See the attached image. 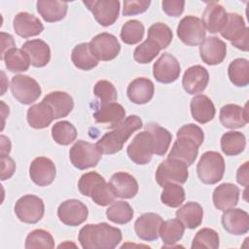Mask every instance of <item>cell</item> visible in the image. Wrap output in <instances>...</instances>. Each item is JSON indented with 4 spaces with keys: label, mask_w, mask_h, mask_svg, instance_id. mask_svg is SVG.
Listing matches in <instances>:
<instances>
[{
    "label": "cell",
    "mask_w": 249,
    "mask_h": 249,
    "mask_svg": "<svg viewBox=\"0 0 249 249\" xmlns=\"http://www.w3.org/2000/svg\"><path fill=\"white\" fill-rule=\"evenodd\" d=\"M177 139L172 145L168 159L179 160L188 166L192 165L198 154V148L203 143L204 133L202 129L194 124L181 126L177 133Z\"/></svg>",
    "instance_id": "6da1fadb"
},
{
    "label": "cell",
    "mask_w": 249,
    "mask_h": 249,
    "mask_svg": "<svg viewBox=\"0 0 249 249\" xmlns=\"http://www.w3.org/2000/svg\"><path fill=\"white\" fill-rule=\"evenodd\" d=\"M122 237L121 230L107 223L87 224L78 235L84 249H113L119 245Z\"/></svg>",
    "instance_id": "7a4b0ae2"
},
{
    "label": "cell",
    "mask_w": 249,
    "mask_h": 249,
    "mask_svg": "<svg viewBox=\"0 0 249 249\" xmlns=\"http://www.w3.org/2000/svg\"><path fill=\"white\" fill-rule=\"evenodd\" d=\"M143 126L142 120L136 115H130L125 118L112 131L105 133L96 143L102 154L113 155L120 152L124 144L131 134Z\"/></svg>",
    "instance_id": "3957f363"
},
{
    "label": "cell",
    "mask_w": 249,
    "mask_h": 249,
    "mask_svg": "<svg viewBox=\"0 0 249 249\" xmlns=\"http://www.w3.org/2000/svg\"><path fill=\"white\" fill-rule=\"evenodd\" d=\"M78 189L83 196H89L94 203L106 206L113 203L116 195L109 183L97 172L90 171L81 176L78 182Z\"/></svg>",
    "instance_id": "277c9868"
},
{
    "label": "cell",
    "mask_w": 249,
    "mask_h": 249,
    "mask_svg": "<svg viewBox=\"0 0 249 249\" xmlns=\"http://www.w3.org/2000/svg\"><path fill=\"white\" fill-rule=\"evenodd\" d=\"M199 180L208 185H213L222 180L225 172V160L220 153L207 151L200 157L196 165Z\"/></svg>",
    "instance_id": "5b68a950"
},
{
    "label": "cell",
    "mask_w": 249,
    "mask_h": 249,
    "mask_svg": "<svg viewBox=\"0 0 249 249\" xmlns=\"http://www.w3.org/2000/svg\"><path fill=\"white\" fill-rule=\"evenodd\" d=\"M102 157V153L96 144L84 140H78L69 151L71 163L78 169L84 170L94 167Z\"/></svg>",
    "instance_id": "8992f818"
},
{
    "label": "cell",
    "mask_w": 249,
    "mask_h": 249,
    "mask_svg": "<svg viewBox=\"0 0 249 249\" xmlns=\"http://www.w3.org/2000/svg\"><path fill=\"white\" fill-rule=\"evenodd\" d=\"M221 35L238 50L248 51V28L243 18L236 13L228 14V19Z\"/></svg>",
    "instance_id": "52a82bcc"
},
{
    "label": "cell",
    "mask_w": 249,
    "mask_h": 249,
    "mask_svg": "<svg viewBox=\"0 0 249 249\" xmlns=\"http://www.w3.org/2000/svg\"><path fill=\"white\" fill-rule=\"evenodd\" d=\"M189 177L188 165L179 160L166 159L160 163L156 171L157 183L163 187L169 183L182 185Z\"/></svg>",
    "instance_id": "ba28073f"
},
{
    "label": "cell",
    "mask_w": 249,
    "mask_h": 249,
    "mask_svg": "<svg viewBox=\"0 0 249 249\" xmlns=\"http://www.w3.org/2000/svg\"><path fill=\"white\" fill-rule=\"evenodd\" d=\"M13 96L21 104H31L41 95L42 90L38 82L27 75H16L11 81Z\"/></svg>",
    "instance_id": "9c48e42d"
},
{
    "label": "cell",
    "mask_w": 249,
    "mask_h": 249,
    "mask_svg": "<svg viewBox=\"0 0 249 249\" xmlns=\"http://www.w3.org/2000/svg\"><path fill=\"white\" fill-rule=\"evenodd\" d=\"M15 213L19 221L26 224H36L44 216V201L37 196L25 195L17 200Z\"/></svg>",
    "instance_id": "30bf717a"
},
{
    "label": "cell",
    "mask_w": 249,
    "mask_h": 249,
    "mask_svg": "<svg viewBox=\"0 0 249 249\" xmlns=\"http://www.w3.org/2000/svg\"><path fill=\"white\" fill-rule=\"evenodd\" d=\"M128 158L136 164H147L154 155V142L149 131L137 133L126 149Z\"/></svg>",
    "instance_id": "8fae6325"
},
{
    "label": "cell",
    "mask_w": 249,
    "mask_h": 249,
    "mask_svg": "<svg viewBox=\"0 0 249 249\" xmlns=\"http://www.w3.org/2000/svg\"><path fill=\"white\" fill-rule=\"evenodd\" d=\"M177 35L185 45L197 46L204 40L206 29L199 18L186 16L177 26Z\"/></svg>",
    "instance_id": "7c38bea8"
},
{
    "label": "cell",
    "mask_w": 249,
    "mask_h": 249,
    "mask_svg": "<svg viewBox=\"0 0 249 249\" xmlns=\"http://www.w3.org/2000/svg\"><path fill=\"white\" fill-rule=\"evenodd\" d=\"M92 54L102 61H109L117 57L121 51V45L116 36L103 32L94 36L89 43Z\"/></svg>",
    "instance_id": "4fadbf2b"
},
{
    "label": "cell",
    "mask_w": 249,
    "mask_h": 249,
    "mask_svg": "<svg viewBox=\"0 0 249 249\" xmlns=\"http://www.w3.org/2000/svg\"><path fill=\"white\" fill-rule=\"evenodd\" d=\"M84 4L102 26L112 25L119 18L121 3L118 0H91L84 1Z\"/></svg>",
    "instance_id": "5bb4252c"
},
{
    "label": "cell",
    "mask_w": 249,
    "mask_h": 249,
    "mask_svg": "<svg viewBox=\"0 0 249 249\" xmlns=\"http://www.w3.org/2000/svg\"><path fill=\"white\" fill-rule=\"evenodd\" d=\"M181 67L172 54L163 53L153 65V75L155 79L162 84L175 82L180 75Z\"/></svg>",
    "instance_id": "9a60e30c"
},
{
    "label": "cell",
    "mask_w": 249,
    "mask_h": 249,
    "mask_svg": "<svg viewBox=\"0 0 249 249\" xmlns=\"http://www.w3.org/2000/svg\"><path fill=\"white\" fill-rule=\"evenodd\" d=\"M88 207L78 199H67L57 208V216L66 226H79L88 219Z\"/></svg>",
    "instance_id": "2e32d148"
},
{
    "label": "cell",
    "mask_w": 249,
    "mask_h": 249,
    "mask_svg": "<svg viewBox=\"0 0 249 249\" xmlns=\"http://www.w3.org/2000/svg\"><path fill=\"white\" fill-rule=\"evenodd\" d=\"M55 165L46 157L35 158L29 166V176L34 184L45 187L52 184L55 177Z\"/></svg>",
    "instance_id": "e0dca14e"
},
{
    "label": "cell",
    "mask_w": 249,
    "mask_h": 249,
    "mask_svg": "<svg viewBox=\"0 0 249 249\" xmlns=\"http://www.w3.org/2000/svg\"><path fill=\"white\" fill-rule=\"evenodd\" d=\"M162 223V218L153 212L144 213L138 217L134 223L136 235L145 241L157 240L160 236V227Z\"/></svg>",
    "instance_id": "ac0fdd59"
},
{
    "label": "cell",
    "mask_w": 249,
    "mask_h": 249,
    "mask_svg": "<svg viewBox=\"0 0 249 249\" xmlns=\"http://www.w3.org/2000/svg\"><path fill=\"white\" fill-rule=\"evenodd\" d=\"M199 54L202 61L208 65L220 64L226 57L227 45L218 37H207L200 43Z\"/></svg>",
    "instance_id": "d6986e66"
},
{
    "label": "cell",
    "mask_w": 249,
    "mask_h": 249,
    "mask_svg": "<svg viewBox=\"0 0 249 249\" xmlns=\"http://www.w3.org/2000/svg\"><path fill=\"white\" fill-rule=\"evenodd\" d=\"M209 82V74L206 68L201 65L189 67L182 78V86L189 94L202 92Z\"/></svg>",
    "instance_id": "ffe728a7"
},
{
    "label": "cell",
    "mask_w": 249,
    "mask_h": 249,
    "mask_svg": "<svg viewBox=\"0 0 249 249\" xmlns=\"http://www.w3.org/2000/svg\"><path fill=\"white\" fill-rule=\"evenodd\" d=\"M222 225L231 234H245L249 231V215L240 208H230L222 215Z\"/></svg>",
    "instance_id": "44dd1931"
},
{
    "label": "cell",
    "mask_w": 249,
    "mask_h": 249,
    "mask_svg": "<svg viewBox=\"0 0 249 249\" xmlns=\"http://www.w3.org/2000/svg\"><path fill=\"white\" fill-rule=\"evenodd\" d=\"M228 19L225 8L217 2H209L202 13L201 21L210 33H218L224 28Z\"/></svg>",
    "instance_id": "7402d4cb"
},
{
    "label": "cell",
    "mask_w": 249,
    "mask_h": 249,
    "mask_svg": "<svg viewBox=\"0 0 249 249\" xmlns=\"http://www.w3.org/2000/svg\"><path fill=\"white\" fill-rule=\"evenodd\" d=\"M13 27L15 32L22 38L37 36L44 30V25L40 19L27 12H20L16 15L13 20Z\"/></svg>",
    "instance_id": "603a6c76"
},
{
    "label": "cell",
    "mask_w": 249,
    "mask_h": 249,
    "mask_svg": "<svg viewBox=\"0 0 249 249\" xmlns=\"http://www.w3.org/2000/svg\"><path fill=\"white\" fill-rule=\"evenodd\" d=\"M113 192L117 197L132 198L138 193V183L136 179L127 172H116L109 181Z\"/></svg>",
    "instance_id": "cb8c5ba5"
},
{
    "label": "cell",
    "mask_w": 249,
    "mask_h": 249,
    "mask_svg": "<svg viewBox=\"0 0 249 249\" xmlns=\"http://www.w3.org/2000/svg\"><path fill=\"white\" fill-rule=\"evenodd\" d=\"M220 122L223 126L234 129L243 127L248 123L247 105L241 107L236 104H226L220 110Z\"/></svg>",
    "instance_id": "d4e9b609"
},
{
    "label": "cell",
    "mask_w": 249,
    "mask_h": 249,
    "mask_svg": "<svg viewBox=\"0 0 249 249\" xmlns=\"http://www.w3.org/2000/svg\"><path fill=\"white\" fill-rule=\"evenodd\" d=\"M126 93L131 102L139 105L145 104L153 98L155 86L150 79L139 77L129 83L126 89Z\"/></svg>",
    "instance_id": "484cf974"
},
{
    "label": "cell",
    "mask_w": 249,
    "mask_h": 249,
    "mask_svg": "<svg viewBox=\"0 0 249 249\" xmlns=\"http://www.w3.org/2000/svg\"><path fill=\"white\" fill-rule=\"evenodd\" d=\"M213 203L218 210H228L234 207L239 199V189L231 183H223L213 192Z\"/></svg>",
    "instance_id": "4316f807"
},
{
    "label": "cell",
    "mask_w": 249,
    "mask_h": 249,
    "mask_svg": "<svg viewBox=\"0 0 249 249\" xmlns=\"http://www.w3.org/2000/svg\"><path fill=\"white\" fill-rule=\"evenodd\" d=\"M21 50H23L27 53L30 59V63L34 67H44L50 62V47L45 41L41 39L26 41L22 45Z\"/></svg>",
    "instance_id": "83f0119b"
},
{
    "label": "cell",
    "mask_w": 249,
    "mask_h": 249,
    "mask_svg": "<svg viewBox=\"0 0 249 249\" xmlns=\"http://www.w3.org/2000/svg\"><path fill=\"white\" fill-rule=\"evenodd\" d=\"M124 108L117 102L101 105V107L93 114V118L96 123L108 124L110 128L117 127L124 120Z\"/></svg>",
    "instance_id": "f1b7e54d"
},
{
    "label": "cell",
    "mask_w": 249,
    "mask_h": 249,
    "mask_svg": "<svg viewBox=\"0 0 249 249\" xmlns=\"http://www.w3.org/2000/svg\"><path fill=\"white\" fill-rule=\"evenodd\" d=\"M26 119L31 127L42 129L52 124L54 120V114L52 107L45 101H42L28 108Z\"/></svg>",
    "instance_id": "f546056e"
},
{
    "label": "cell",
    "mask_w": 249,
    "mask_h": 249,
    "mask_svg": "<svg viewBox=\"0 0 249 249\" xmlns=\"http://www.w3.org/2000/svg\"><path fill=\"white\" fill-rule=\"evenodd\" d=\"M192 117L199 124H206L215 117V106L212 100L203 94L195 96L190 103Z\"/></svg>",
    "instance_id": "4dcf8cb0"
},
{
    "label": "cell",
    "mask_w": 249,
    "mask_h": 249,
    "mask_svg": "<svg viewBox=\"0 0 249 249\" xmlns=\"http://www.w3.org/2000/svg\"><path fill=\"white\" fill-rule=\"evenodd\" d=\"M43 101L48 103L54 114V119H60L70 114L74 107V101L70 94L65 91L55 90L48 93Z\"/></svg>",
    "instance_id": "1f68e13d"
},
{
    "label": "cell",
    "mask_w": 249,
    "mask_h": 249,
    "mask_svg": "<svg viewBox=\"0 0 249 249\" xmlns=\"http://www.w3.org/2000/svg\"><path fill=\"white\" fill-rule=\"evenodd\" d=\"M37 11L47 22H54L65 18L68 4L63 1L39 0L36 4Z\"/></svg>",
    "instance_id": "d6a6232c"
},
{
    "label": "cell",
    "mask_w": 249,
    "mask_h": 249,
    "mask_svg": "<svg viewBox=\"0 0 249 249\" xmlns=\"http://www.w3.org/2000/svg\"><path fill=\"white\" fill-rule=\"evenodd\" d=\"M176 218L188 229H196L202 223V206L195 201H189L176 211Z\"/></svg>",
    "instance_id": "836d02e7"
},
{
    "label": "cell",
    "mask_w": 249,
    "mask_h": 249,
    "mask_svg": "<svg viewBox=\"0 0 249 249\" xmlns=\"http://www.w3.org/2000/svg\"><path fill=\"white\" fill-rule=\"evenodd\" d=\"M184 231L185 226L177 218L162 221L159 234L164 243L163 247H170L177 243L182 238Z\"/></svg>",
    "instance_id": "e575fe53"
},
{
    "label": "cell",
    "mask_w": 249,
    "mask_h": 249,
    "mask_svg": "<svg viewBox=\"0 0 249 249\" xmlns=\"http://www.w3.org/2000/svg\"><path fill=\"white\" fill-rule=\"evenodd\" d=\"M145 130L149 131L152 135L154 142V154L158 156H163L171 143L172 135L164 127L155 123H150L145 125Z\"/></svg>",
    "instance_id": "d590c367"
},
{
    "label": "cell",
    "mask_w": 249,
    "mask_h": 249,
    "mask_svg": "<svg viewBox=\"0 0 249 249\" xmlns=\"http://www.w3.org/2000/svg\"><path fill=\"white\" fill-rule=\"evenodd\" d=\"M71 60L73 64L81 70H91L98 65V59L92 54L89 43H82L77 45L71 53Z\"/></svg>",
    "instance_id": "8d00e7d4"
},
{
    "label": "cell",
    "mask_w": 249,
    "mask_h": 249,
    "mask_svg": "<svg viewBox=\"0 0 249 249\" xmlns=\"http://www.w3.org/2000/svg\"><path fill=\"white\" fill-rule=\"evenodd\" d=\"M246 146V138L239 131H228L221 137V149L226 156H237Z\"/></svg>",
    "instance_id": "74e56055"
},
{
    "label": "cell",
    "mask_w": 249,
    "mask_h": 249,
    "mask_svg": "<svg viewBox=\"0 0 249 249\" xmlns=\"http://www.w3.org/2000/svg\"><path fill=\"white\" fill-rule=\"evenodd\" d=\"M230 81L236 87H246L249 84V62L245 58L232 60L228 68Z\"/></svg>",
    "instance_id": "f35d334b"
},
{
    "label": "cell",
    "mask_w": 249,
    "mask_h": 249,
    "mask_svg": "<svg viewBox=\"0 0 249 249\" xmlns=\"http://www.w3.org/2000/svg\"><path fill=\"white\" fill-rule=\"evenodd\" d=\"M2 60L5 61L7 69L11 72H24L28 70L30 63L29 56L27 53L20 49H11L8 51Z\"/></svg>",
    "instance_id": "ab89813d"
},
{
    "label": "cell",
    "mask_w": 249,
    "mask_h": 249,
    "mask_svg": "<svg viewBox=\"0 0 249 249\" xmlns=\"http://www.w3.org/2000/svg\"><path fill=\"white\" fill-rule=\"evenodd\" d=\"M107 219L115 224L124 225L131 221L133 217V209L126 201H114L106 210Z\"/></svg>",
    "instance_id": "60d3db41"
},
{
    "label": "cell",
    "mask_w": 249,
    "mask_h": 249,
    "mask_svg": "<svg viewBox=\"0 0 249 249\" xmlns=\"http://www.w3.org/2000/svg\"><path fill=\"white\" fill-rule=\"evenodd\" d=\"M52 137L59 145H69L77 138L76 127L67 121L55 123L52 127Z\"/></svg>",
    "instance_id": "b9f144b4"
},
{
    "label": "cell",
    "mask_w": 249,
    "mask_h": 249,
    "mask_svg": "<svg viewBox=\"0 0 249 249\" xmlns=\"http://www.w3.org/2000/svg\"><path fill=\"white\" fill-rule=\"evenodd\" d=\"M160 195L161 202L168 207H179L185 200V190L182 186L175 183H169L162 187Z\"/></svg>",
    "instance_id": "7bdbcfd3"
},
{
    "label": "cell",
    "mask_w": 249,
    "mask_h": 249,
    "mask_svg": "<svg viewBox=\"0 0 249 249\" xmlns=\"http://www.w3.org/2000/svg\"><path fill=\"white\" fill-rule=\"evenodd\" d=\"M144 25L137 19L126 21L121 29V39L124 44L134 45L139 43L144 36Z\"/></svg>",
    "instance_id": "ee69618b"
},
{
    "label": "cell",
    "mask_w": 249,
    "mask_h": 249,
    "mask_svg": "<svg viewBox=\"0 0 249 249\" xmlns=\"http://www.w3.org/2000/svg\"><path fill=\"white\" fill-rule=\"evenodd\" d=\"M173 38L171 29L163 22H156L148 29V39L153 40L160 50L169 46Z\"/></svg>",
    "instance_id": "f6af8a7d"
},
{
    "label": "cell",
    "mask_w": 249,
    "mask_h": 249,
    "mask_svg": "<svg viewBox=\"0 0 249 249\" xmlns=\"http://www.w3.org/2000/svg\"><path fill=\"white\" fill-rule=\"evenodd\" d=\"M220 245V238L217 231L212 229L204 228L199 230L195 235L192 243V249L208 248L217 249Z\"/></svg>",
    "instance_id": "bcb514c9"
},
{
    "label": "cell",
    "mask_w": 249,
    "mask_h": 249,
    "mask_svg": "<svg viewBox=\"0 0 249 249\" xmlns=\"http://www.w3.org/2000/svg\"><path fill=\"white\" fill-rule=\"evenodd\" d=\"M24 247L26 249L33 248H53L54 241L53 235L42 229H37L28 233L25 239Z\"/></svg>",
    "instance_id": "7dc6e473"
},
{
    "label": "cell",
    "mask_w": 249,
    "mask_h": 249,
    "mask_svg": "<svg viewBox=\"0 0 249 249\" xmlns=\"http://www.w3.org/2000/svg\"><path fill=\"white\" fill-rule=\"evenodd\" d=\"M160 52V47L151 39H146L142 44L137 46L133 52V58L141 64L151 62Z\"/></svg>",
    "instance_id": "c3c4849f"
},
{
    "label": "cell",
    "mask_w": 249,
    "mask_h": 249,
    "mask_svg": "<svg viewBox=\"0 0 249 249\" xmlns=\"http://www.w3.org/2000/svg\"><path fill=\"white\" fill-rule=\"evenodd\" d=\"M93 93L99 98L101 105L114 102L118 98V92L115 86L107 80L98 81L93 88Z\"/></svg>",
    "instance_id": "681fc988"
},
{
    "label": "cell",
    "mask_w": 249,
    "mask_h": 249,
    "mask_svg": "<svg viewBox=\"0 0 249 249\" xmlns=\"http://www.w3.org/2000/svg\"><path fill=\"white\" fill-rule=\"evenodd\" d=\"M151 4L150 0H125L124 1L123 15L135 16L146 12Z\"/></svg>",
    "instance_id": "f907efd6"
},
{
    "label": "cell",
    "mask_w": 249,
    "mask_h": 249,
    "mask_svg": "<svg viewBox=\"0 0 249 249\" xmlns=\"http://www.w3.org/2000/svg\"><path fill=\"white\" fill-rule=\"evenodd\" d=\"M163 12L169 16L177 18L182 15L184 11L185 1L183 0H164L161 2Z\"/></svg>",
    "instance_id": "816d5d0a"
},
{
    "label": "cell",
    "mask_w": 249,
    "mask_h": 249,
    "mask_svg": "<svg viewBox=\"0 0 249 249\" xmlns=\"http://www.w3.org/2000/svg\"><path fill=\"white\" fill-rule=\"evenodd\" d=\"M16 170V163L9 156H1V180L10 179Z\"/></svg>",
    "instance_id": "f5cc1de1"
},
{
    "label": "cell",
    "mask_w": 249,
    "mask_h": 249,
    "mask_svg": "<svg viewBox=\"0 0 249 249\" xmlns=\"http://www.w3.org/2000/svg\"><path fill=\"white\" fill-rule=\"evenodd\" d=\"M1 46H2V51H1V56L0 58L2 59L4 54L10 51L11 49L15 48V41L12 35L5 33V32H1Z\"/></svg>",
    "instance_id": "db71d44e"
},
{
    "label": "cell",
    "mask_w": 249,
    "mask_h": 249,
    "mask_svg": "<svg viewBox=\"0 0 249 249\" xmlns=\"http://www.w3.org/2000/svg\"><path fill=\"white\" fill-rule=\"evenodd\" d=\"M248 161H245L242 165L239 166L236 172V181L243 187L248 186Z\"/></svg>",
    "instance_id": "11a10c76"
},
{
    "label": "cell",
    "mask_w": 249,
    "mask_h": 249,
    "mask_svg": "<svg viewBox=\"0 0 249 249\" xmlns=\"http://www.w3.org/2000/svg\"><path fill=\"white\" fill-rule=\"evenodd\" d=\"M0 139H1V156H8L11 151L10 139L4 135H1Z\"/></svg>",
    "instance_id": "9f6ffc18"
}]
</instances>
